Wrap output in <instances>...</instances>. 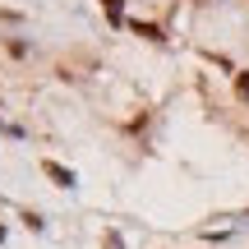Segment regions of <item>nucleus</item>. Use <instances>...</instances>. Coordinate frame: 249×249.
I'll return each instance as SVG.
<instances>
[{"instance_id": "f257e3e1", "label": "nucleus", "mask_w": 249, "mask_h": 249, "mask_svg": "<svg viewBox=\"0 0 249 249\" xmlns=\"http://www.w3.org/2000/svg\"><path fill=\"white\" fill-rule=\"evenodd\" d=\"M240 97H249V74H245V79H240Z\"/></svg>"}]
</instances>
